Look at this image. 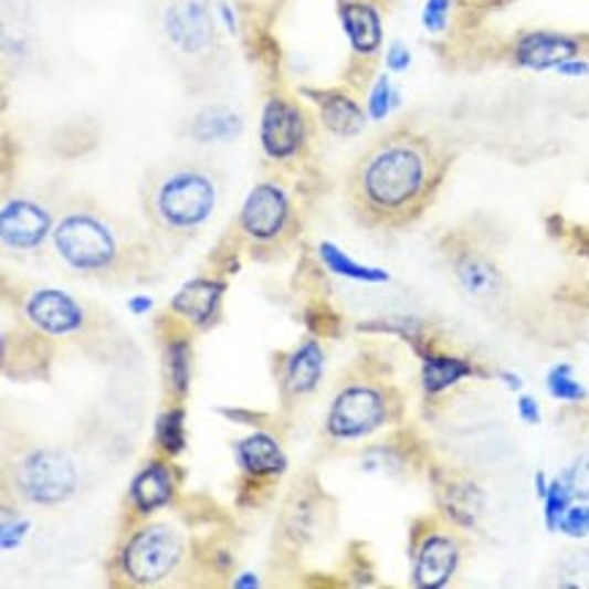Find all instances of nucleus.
I'll return each instance as SVG.
<instances>
[{"label":"nucleus","instance_id":"nucleus-17","mask_svg":"<svg viewBox=\"0 0 589 589\" xmlns=\"http://www.w3.org/2000/svg\"><path fill=\"white\" fill-rule=\"evenodd\" d=\"M234 454L240 467L250 475H280L288 465L280 443L266 432H255L242 443H236Z\"/></svg>","mask_w":589,"mask_h":589},{"label":"nucleus","instance_id":"nucleus-38","mask_svg":"<svg viewBox=\"0 0 589 589\" xmlns=\"http://www.w3.org/2000/svg\"><path fill=\"white\" fill-rule=\"evenodd\" d=\"M549 484L551 481L546 478L544 470H538V473H535V495H538V499L546 497V492H549Z\"/></svg>","mask_w":589,"mask_h":589},{"label":"nucleus","instance_id":"nucleus-31","mask_svg":"<svg viewBox=\"0 0 589 589\" xmlns=\"http://www.w3.org/2000/svg\"><path fill=\"white\" fill-rule=\"evenodd\" d=\"M559 533L570 535V538H587L589 535V503H574L565 516L559 519Z\"/></svg>","mask_w":589,"mask_h":589},{"label":"nucleus","instance_id":"nucleus-4","mask_svg":"<svg viewBox=\"0 0 589 589\" xmlns=\"http://www.w3.org/2000/svg\"><path fill=\"white\" fill-rule=\"evenodd\" d=\"M182 559L180 535L166 525H152L134 533L125 544L120 565L130 585H158L166 576L175 574Z\"/></svg>","mask_w":589,"mask_h":589},{"label":"nucleus","instance_id":"nucleus-33","mask_svg":"<svg viewBox=\"0 0 589 589\" xmlns=\"http://www.w3.org/2000/svg\"><path fill=\"white\" fill-rule=\"evenodd\" d=\"M389 109H391V87H389V80L380 76V80L375 82L372 95H370V112L375 120H383V117L389 115Z\"/></svg>","mask_w":589,"mask_h":589},{"label":"nucleus","instance_id":"nucleus-27","mask_svg":"<svg viewBox=\"0 0 589 589\" xmlns=\"http://www.w3.org/2000/svg\"><path fill=\"white\" fill-rule=\"evenodd\" d=\"M158 443L166 454H180L186 449V410H166L158 421Z\"/></svg>","mask_w":589,"mask_h":589},{"label":"nucleus","instance_id":"nucleus-26","mask_svg":"<svg viewBox=\"0 0 589 589\" xmlns=\"http://www.w3.org/2000/svg\"><path fill=\"white\" fill-rule=\"evenodd\" d=\"M166 370H169V383L177 395H188L190 386V345L186 340H175L166 348Z\"/></svg>","mask_w":589,"mask_h":589},{"label":"nucleus","instance_id":"nucleus-12","mask_svg":"<svg viewBox=\"0 0 589 589\" xmlns=\"http://www.w3.org/2000/svg\"><path fill=\"white\" fill-rule=\"evenodd\" d=\"M28 318L35 329L46 332L52 337L74 335L85 324V311L80 307V302L71 299L65 291L57 288H39L28 296L25 305Z\"/></svg>","mask_w":589,"mask_h":589},{"label":"nucleus","instance_id":"nucleus-24","mask_svg":"<svg viewBox=\"0 0 589 589\" xmlns=\"http://www.w3.org/2000/svg\"><path fill=\"white\" fill-rule=\"evenodd\" d=\"M443 508L456 525H475V516L481 514V492L473 484H451L440 490Z\"/></svg>","mask_w":589,"mask_h":589},{"label":"nucleus","instance_id":"nucleus-19","mask_svg":"<svg viewBox=\"0 0 589 589\" xmlns=\"http://www.w3.org/2000/svg\"><path fill=\"white\" fill-rule=\"evenodd\" d=\"M456 280H460L462 288L467 291L475 299H495L503 291V275L490 259L478 253H465L462 259H456L454 264Z\"/></svg>","mask_w":589,"mask_h":589},{"label":"nucleus","instance_id":"nucleus-6","mask_svg":"<svg viewBox=\"0 0 589 589\" xmlns=\"http://www.w3.org/2000/svg\"><path fill=\"white\" fill-rule=\"evenodd\" d=\"M386 413H389V402H386L383 391L375 386L356 383L337 395L329 419H326V430L337 440L365 438L383 427Z\"/></svg>","mask_w":589,"mask_h":589},{"label":"nucleus","instance_id":"nucleus-37","mask_svg":"<svg viewBox=\"0 0 589 589\" xmlns=\"http://www.w3.org/2000/svg\"><path fill=\"white\" fill-rule=\"evenodd\" d=\"M128 307L134 315H145L152 307V299L150 296H134V299L128 302Z\"/></svg>","mask_w":589,"mask_h":589},{"label":"nucleus","instance_id":"nucleus-29","mask_svg":"<svg viewBox=\"0 0 589 589\" xmlns=\"http://www.w3.org/2000/svg\"><path fill=\"white\" fill-rule=\"evenodd\" d=\"M559 585L589 587V551H574L559 562Z\"/></svg>","mask_w":589,"mask_h":589},{"label":"nucleus","instance_id":"nucleus-21","mask_svg":"<svg viewBox=\"0 0 589 589\" xmlns=\"http://www.w3.org/2000/svg\"><path fill=\"white\" fill-rule=\"evenodd\" d=\"M473 372L475 367L462 356L424 354V359H421V383H424L427 395H443L445 389L470 378Z\"/></svg>","mask_w":589,"mask_h":589},{"label":"nucleus","instance_id":"nucleus-36","mask_svg":"<svg viewBox=\"0 0 589 589\" xmlns=\"http://www.w3.org/2000/svg\"><path fill=\"white\" fill-rule=\"evenodd\" d=\"M587 71H589V65L579 63L576 57L574 61H565V63L557 65V74H562V76H585Z\"/></svg>","mask_w":589,"mask_h":589},{"label":"nucleus","instance_id":"nucleus-2","mask_svg":"<svg viewBox=\"0 0 589 589\" xmlns=\"http://www.w3.org/2000/svg\"><path fill=\"white\" fill-rule=\"evenodd\" d=\"M220 177L199 160H175L152 171L145 186V210L152 225L169 236L199 234L215 215Z\"/></svg>","mask_w":589,"mask_h":589},{"label":"nucleus","instance_id":"nucleus-16","mask_svg":"<svg viewBox=\"0 0 589 589\" xmlns=\"http://www.w3.org/2000/svg\"><path fill=\"white\" fill-rule=\"evenodd\" d=\"M313 101L318 104L320 109V120H324L326 128L332 130L335 136H345V139H350V136L361 134L365 130V112H361V106L356 104L350 95L345 93H337V91H320V93H313Z\"/></svg>","mask_w":589,"mask_h":589},{"label":"nucleus","instance_id":"nucleus-9","mask_svg":"<svg viewBox=\"0 0 589 589\" xmlns=\"http://www.w3.org/2000/svg\"><path fill=\"white\" fill-rule=\"evenodd\" d=\"M307 136L299 106L285 98H270L261 115V147L270 158L288 160L302 150Z\"/></svg>","mask_w":589,"mask_h":589},{"label":"nucleus","instance_id":"nucleus-23","mask_svg":"<svg viewBox=\"0 0 589 589\" xmlns=\"http://www.w3.org/2000/svg\"><path fill=\"white\" fill-rule=\"evenodd\" d=\"M318 255H320V261L326 264V270L335 272V275H340V277L356 280V283H386V280H389V272L386 270L359 264V261H354L350 255H345V250L332 245V242H320Z\"/></svg>","mask_w":589,"mask_h":589},{"label":"nucleus","instance_id":"nucleus-34","mask_svg":"<svg viewBox=\"0 0 589 589\" xmlns=\"http://www.w3.org/2000/svg\"><path fill=\"white\" fill-rule=\"evenodd\" d=\"M516 410H519L522 421L525 424H540V408L538 402L533 400V397H519V402H516Z\"/></svg>","mask_w":589,"mask_h":589},{"label":"nucleus","instance_id":"nucleus-28","mask_svg":"<svg viewBox=\"0 0 589 589\" xmlns=\"http://www.w3.org/2000/svg\"><path fill=\"white\" fill-rule=\"evenodd\" d=\"M574 492H570L568 481L559 475V478H555L549 484V492H546L544 497V519H546V527L551 529V533H557L559 527V519L565 516V511L574 505Z\"/></svg>","mask_w":589,"mask_h":589},{"label":"nucleus","instance_id":"nucleus-11","mask_svg":"<svg viewBox=\"0 0 589 589\" xmlns=\"http://www.w3.org/2000/svg\"><path fill=\"white\" fill-rule=\"evenodd\" d=\"M462 549L454 535L434 529L424 535L413 555V585L419 589H440L454 579Z\"/></svg>","mask_w":589,"mask_h":589},{"label":"nucleus","instance_id":"nucleus-35","mask_svg":"<svg viewBox=\"0 0 589 589\" xmlns=\"http://www.w3.org/2000/svg\"><path fill=\"white\" fill-rule=\"evenodd\" d=\"M410 65V52L402 44H395L389 50V69L391 71H404Z\"/></svg>","mask_w":589,"mask_h":589},{"label":"nucleus","instance_id":"nucleus-22","mask_svg":"<svg viewBox=\"0 0 589 589\" xmlns=\"http://www.w3.org/2000/svg\"><path fill=\"white\" fill-rule=\"evenodd\" d=\"M242 130V117L231 109H220V106H212V109L199 112L190 123V136L196 141H231L234 136H240Z\"/></svg>","mask_w":589,"mask_h":589},{"label":"nucleus","instance_id":"nucleus-32","mask_svg":"<svg viewBox=\"0 0 589 589\" xmlns=\"http://www.w3.org/2000/svg\"><path fill=\"white\" fill-rule=\"evenodd\" d=\"M449 9H451V0H427V6H424L427 31H432V33L443 31L445 22H449Z\"/></svg>","mask_w":589,"mask_h":589},{"label":"nucleus","instance_id":"nucleus-18","mask_svg":"<svg viewBox=\"0 0 589 589\" xmlns=\"http://www.w3.org/2000/svg\"><path fill=\"white\" fill-rule=\"evenodd\" d=\"M171 495H175V478H171V470L160 462H152L150 467L141 470L130 484V499L139 514H152V511L164 508Z\"/></svg>","mask_w":589,"mask_h":589},{"label":"nucleus","instance_id":"nucleus-14","mask_svg":"<svg viewBox=\"0 0 589 589\" xmlns=\"http://www.w3.org/2000/svg\"><path fill=\"white\" fill-rule=\"evenodd\" d=\"M223 294L225 285L220 283V280H210V277L190 280V283L182 285V288L175 294V299H171V311L182 315V318L190 320V324L210 326L212 320L218 318Z\"/></svg>","mask_w":589,"mask_h":589},{"label":"nucleus","instance_id":"nucleus-30","mask_svg":"<svg viewBox=\"0 0 589 589\" xmlns=\"http://www.w3.org/2000/svg\"><path fill=\"white\" fill-rule=\"evenodd\" d=\"M562 478L568 481L570 492L581 503H589V451L581 456H576V462L562 473Z\"/></svg>","mask_w":589,"mask_h":589},{"label":"nucleus","instance_id":"nucleus-3","mask_svg":"<svg viewBox=\"0 0 589 589\" xmlns=\"http://www.w3.org/2000/svg\"><path fill=\"white\" fill-rule=\"evenodd\" d=\"M52 242H55V253L61 255L63 264L80 275L109 272L123 250L115 225L91 210L69 212L57 220Z\"/></svg>","mask_w":589,"mask_h":589},{"label":"nucleus","instance_id":"nucleus-40","mask_svg":"<svg viewBox=\"0 0 589 589\" xmlns=\"http://www.w3.org/2000/svg\"><path fill=\"white\" fill-rule=\"evenodd\" d=\"M234 587L245 589V587H259V579H255L253 574H242L240 579H234Z\"/></svg>","mask_w":589,"mask_h":589},{"label":"nucleus","instance_id":"nucleus-8","mask_svg":"<svg viewBox=\"0 0 589 589\" xmlns=\"http://www.w3.org/2000/svg\"><path fill=\"white\" fill-rule=\"evenodd\" d=\"M291 201L275 182H261L248 193L240 210V229L255 242H275L288 229Z\"/></svg>","mask_w":589,"mask_h":589},{"label":"nucleus","instance_id":"nucleus-15","mask_svg":"<svg viewBox=\"0 0 589 589\" xmlns=\"http://www.w3.org/2000/svg\"><path fill=\"white\" fill-rule=\"evenodd\" d=\"M340 20L348 35L350 46H354L359 55H375L380 50V41H383V25H380L378 11L370 3H359V0H350V3L340 6Z\"/></svg>","mask_w":589,"mask_h":589},{"label":"nucleus","instance_id":"nucleus-7","mask_svg":"<svg viewBox=\"0 0 589 589\" xmlns=\"http://www.w3.org/2000/svg\"><path fill=\"white\" fill-rule=\"evenodd\" d=\"M164 35L186 57H204L215 50V22L201 0H175L164 11Z\"/></svg>","mask_w":589,"mask_h":589},{"label":"nucleus","instance_id":"nucleus-5","mask_svg":"<svg viewBox=\"0 0 589 589\" xmlns=\"http://www.w3.org/2000/svg\"><path fill=\"white\" fill-rule=\"evenodd\" d=\"M17 492L35 505H57L76 492L74 462L57 449H35L14 470Z\"/></svg>","mask_w":589,"mask_h":589},{"label":"nucleus","instance_id":"nucleus-20","mask_svg":"<svg viewBox=\"0 0 589 589\" xmlns=\"http://www.w3.org/2000/svg\"><path fill=\"white\" fill-rule=\"evenodd\" d=\"M324 372V350L315 340L302 343L285 365V389L291 395H311Z\"/></svg>","mask_w":589,"mask_h":589},{"label":"nucleus","instance_id":"nucleus-1","mask_svg":"<svg viewBox=\"0 0 589 589\" xmlns=\"http://www.w3.org/2000/svg\"><path fill=\"white\" fill-rule=\"evenodd\" d=\"M443 169L445 160L427 136L391 130L356 160L350 196L375 223H408L432 199Z\"/></svg>","mask_w":589,"mask_h":589},{"label":"nucleus","instance_id":"nucleus-39","mask_svg":"<svg viewBox=\"0 0 589 589\" xmlns=\"http://www.w3.org/2000/svg\"><path fill=\"white\" fill-rule=\"evenodd\" d=\"M499 378L505 380V386H508L511 391H519L522 389V378L516 372H499Z\"/></svg>","mask_w":589,"mask_h":589},{"label":"nucleus","instance_id":"nucleus-13","mask_svg":"<svg viewBox=\"0 0 589 589\" xmlns=\"http://www.w3.org/2000/svg\"><path fill=\"white\" fill-rule=\"evenodd\" d=\"M579 50L581 44L574 39V35L555 31H533L516 41L514 57L522 69L546 71V69H557V65L565 61H574V57L579 55Z\"/></svg>","mask_w":589,"mask_h":589},{"label":"nucleus","instance_id":"nucleus-25","mask_svg":"<svg viewBox=\"0 0 589 589\" xmlns=\"http://www.w3.org/2000/svg\"><path fill=\"white\" fill-rule=\"evenodd\" d=\"M546 389L559 402H581L587 397V389L574 378V367L555 365L546 375Z\"/></svg>","mask_w":589,"mask_h":589},{"label":"nucleus","instance_id":"nucleus-10","mask_svg":"<svg viewBox=\"0 0 589 589\" xmlns=\"http://www.w3.org/2000/svg\"><path fill=\"white\" fill-rule=\"evenodd\" d=\"M55 231L52 215L46 207H41L33 199H9L0 212V236L3 245L17 253L35 250L46 236Z\"/></svg>","mask_w":589,"mask_h":589}]
</instances>
